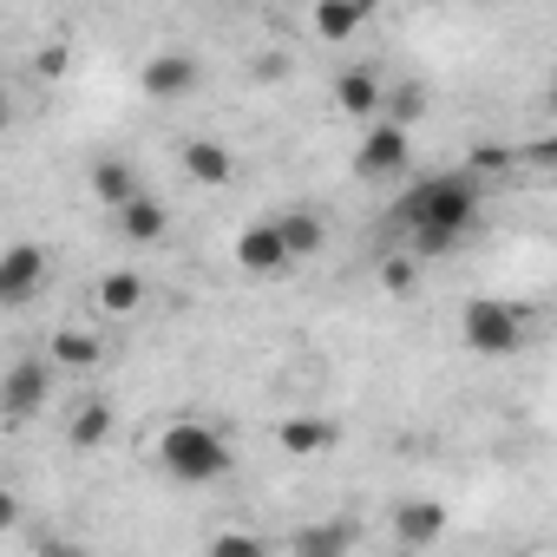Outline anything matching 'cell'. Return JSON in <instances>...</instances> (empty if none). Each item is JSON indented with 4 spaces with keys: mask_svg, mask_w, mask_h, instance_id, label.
Wrapping results in <instances>:
<instances>
[{
    "mask_svg": "<svg viewBox=\"0 0 557 557\" xmlns=\"http://www.w3.org/2000/svg\"><path fill=\"white\" fill-rule=\"evenodd\" d=\"M400 223L413 236V256H446L479 223V171H433L407 190Z\"/></svg>",
    "mask_w": 557,
    "mask_h": 557,
    "instance_id": "6da1fadb",
    "label": "cell"
},
{
    "mask_svg": "<svg viewBox=\"0 0 557 557\" xmlns=\"http://www.w3.org/2000/svg\"><path fill=\"white\" fill-rule=\"evenodd\" d=\"M158 466L177 479V485H210L230 472V440L203 420H177L158 433Z\"/></svg>",
    "mask_w": 557,
    "mask_h": 557,
    "instance_id": "7a4b0ae2",
    "label": "cell"
},
{
    "mask_svg": "<svg viewBox=\"0 0 557 557\" xmlns=\"http://www.w3.org/2000/svg\"><path fill=\"white\" fill-rule=\"evenodd\" d=\"M524 329H531V315L511 309V302H498V296H472V302L459 309V335H466V348L485 355V361L518 355V348H524Z\"/></svg>",
    "mask_w": 557,
    "mask_h": 557,
    "instance_id": "3957f363",
    "label": "cell"
},
{
    "mask_svg": "<svg viewBox=\"0 0 557 557\" xmlns=\"http://www.w3.org/2000/svg\"><path fill=\"white\" fill-rule=\"evenodd\" d=\"M407 158H413L407 125H400V119H368V138H361V151H355V171H361V177H400Z\"/></svg>",
    "mask_w": 557,
    "mask_h": 557,
    "instance_id": "277c9868",
    "label": "cell"
},
{
    "mask_svg": "<svg viewBox=\"0 0 557 557\" xmlns=\"http://www.w3.org/2000/svg\"><path fill=\"white\" fill-rule=\"evenodd\" d=\"M296 256H289V236L283 223H243L236 230V269L243 275H283Z\"/></svg>",
    "mask_w": 557,
    "mask_h": 557,
    "instance_id": "5b68a950",
    "label": "cell"
},
{
    "mask_svg": "<svg viewBox=\"0 0 557 557\" xmlns=\"http://www.w3.org/2000/svg\"><path fill=\"white\" fill-rule=\"evenodd\" d=\"M47 400H53V368L47 361H14L8 381H0V407H8V420H34Z\"/></svg>",
    "mask_w": 557,
    "mask_h": 557,
    "instance_id": "8992f818",
    "label": "cell"
},
{
    "mask_svg": "<svg viewBox=\"0 0 557 557\" xmlns=\"http://www.w3.org/2000/svg\"><path fill=\"white\" fill-rule=\"evenodd\" d=\"M335 106L348 112V119H381V106H387V86H381V73L374 66H348V73H335Z\"/></svg>",
    "mask_w": 557,
    "mask_h": 557,
    "instance_id": "52a82bcc",
    "label": "cell"
},
{
    "mask_svg": "<svg viewBox=\"0 0 557 557\" xmlns=\"http://www.w3.org/2000/svg\"><path fill=\"white\" fill-rule=\"evenodd\" d=\"M335 420H322V413H289L283 426H275V446L283 453H296V459H322V453H335Z\"/></svg>",
    "mask_w": 557,
    "mask_h": 557,
    "instance_id": "ba28073f",
    "label": "cell"
},
{
    "mask_svg": "<svg viewBox=\"0 0 557 557\" xmlns=\"http://www.w3.org/2000/svg\"><path fill=\"white\" fill-rule=\"evenodd\" d=\"M40 275H47L40 243H14L8 256H0V302H27L40 289Z\"/></svg>",
    "mask_w": 557,
    "mask_h": 557,
    "instance_id": "9c48e42d",
    "label": "cell"
},
{
    "mask_svg": "<svg viewBox=\"0 0 557 557\" xmlns=\"http://www.w3.org/2000/svg\"><path fill=\"white\" fill-rule=\"evenodd\" d=\"M138 86H145L151 99H184V92L197 86V60H190V53H151V60L138 66Z\"/></svg>",
    "mask_w": 557,
    "mask_h": 557,
    "instance_id": "30bf717a",
    "label": "cell"
},
{
    "mask_svg": "<svg viewBox=\"0 0 557 557\" xmlns=\"http://www.w3.org/2000/svg\"><path fill=\"white\" fill-rule=\"evenodd\" d=\"M446 537V505H433V498H400L394 505V544H440Z\"/></svg>",
    "mask_w": 557,
    "mask_h": 557,
    "instance_id": "8fae6325",
    "label": "cell"
},
{
    "mask_svg": "<svg viewBox=\"0 0 557 557\" xmlns=\"http://www.w3.org/2000/svg\"><path fill=\"white\" fill-rule=\"evenodd\" d=\"M92 302H99V315H138L145 309V275L138 269H106L92 283Z\"/></svg>",
    "mask_w": 557,
    "mask_h": 557,
    "instance_id": "7c38bea8",
    "label": "cell"
},
{
    "mask_svg": "<svg viewBox=\"0 0 557 557\" xmlns=\"http://www.w3.org/2000/svg\"><path fill=\"white\" fill-rule=\"evenodd\" d=\"M112 400L106 394H86L79 407H73V420H66V440H73V453H92V446H106L112 440Z\"/></svg>",
    "mask_w": 557,
    "mask_h": 557,
    "instance_id": "4fadbf2b",
    "label": "cell"
},
{
    "mask_svg": "<svg viewBox=\"0 0 557 557\" xmlns=\"http://www.w3.org/2000/svg\"><path fill=\"white\" fill-rule=\"evenodd\" d=\"M119 230H125V243H164V236H171V210H164L151 190H138V197L119 210Z\"/></svg>",
    "mask_w": 557,
    "mask_h": 557,
    "instance_id": "5bb4252c",
    "label": "cell"
},
{
    "mask_svg": "<svg viewBox=\"0 0 557 557\" xmlns=\"http://www.w3.org/2000/svg\"><path fill=\"white\" fill-rule=\"evenodd\" d=\"M368 14H374V0H315V34L322 40H355L361 27H368Z\"/></svg>",
    "mask_w": 557,
    "mask_h": 557,
    "instance_id": "9a60e30c",
    "label": "cell"
},
{
    "mask_svg": "<svg viewBox=\"0 0 557 557\" xmlns=\"http://www.w3.org/2000/svg\"><path fill=\"white\" fill-rule=\"evenodd\" d=\"M230 171H236V164H230V151H223L216 138H190V145H184V177H190V184L223 190V184H230Z\"/></svg>",
    "mask_w": 557,
    "mask_h": 557,
    "instance_id": "2e32d148",
    "label": "cell"
},
{
    "mask_svg": "<svg viewBox=\"0 0 557 557\" xmlns=\"http://www.w3.org/2000/svg\"><path fill=\"white\" fill-rule=\"evenodd\" d=\"M47 348H53V368H73V374L106 361V335H92V329H53Z\"/></svg>",
    "mask_w": 557,
    "mask_h": 557,
    "instance_id": "e0dca14e",
    "label": "cell"
},
{
    "mask_svg": "<svg viewBox=\"0 0 557 557\" xmlns=\"http://www.w3.org/2000/svg\"><path fill=\"white\" fill-rule=\"evenodd\" d=\"M138 190H145V184H138V171H132L125 158H99V164H92V197H99L106 210H125Z\"/></svg>",
    "mask_w": 557,
    "mask_h": 557,
    "instance_id": "ac0fdd59",
    "label": "cell"
},
{
    "mask_svg": "<svg viewBox=\"0 0 557 557\" xmlns=\"http://www.w3.org/2000/svg\"><path fill=\"white\" fill-rule=\"evenodd\" d=\"M283 223V236H289V256L302 262V256H322V243H329V223L315 216V210H289V216H275Z\"/></svg>",
    "mask_w": 557,
    "mask_h": 557,
    "instance_id": "d6986e66",
    "label": "cell"
},
{
    "mask_svg": "<svg viewBox=\"0 0 557 557\" xmlns=\"http://www.w3.org/2000/svg\"><path fill=\"white\" fill-rule=\"evenodd\" d=\"M348 544H355V537H348L342 524H322V531H302V537H296V550H302V557H342Z\"/></svg>",
    "mask_w": 557,
    "mask_h": 557,
    "instance_id": "ffe728a7",
    "label": "cell"
},
{
    "mask_svg": "<svg viewBox=\"0 0 557 557\" xmlns=\"http://www.w3.org/2000/svg\"><path fill=\"white\" fill-rule=\"evenodd\" d=\"M66 66H73V47H66V40H53V47L34 53V73H40V79H66Z\"/></svg>",
    "mask_w": 557,
    "mask_h": 557,
    "instance_id": "44dd1931",
    "label": "cell"
},
{
    "mask_svg": "<svg viewBox=\"0 0 557 557\" xmlns=\"http://www.w3.org/2000/svg\"><path fill=\"white\" fill-rule=\"evenodd\" d=\"M249 550H262L256 531H216V537H210V557H249Z\"/></svg>",
    "mask_w": 557,
    "mask_h": 557,
    "instance_id": "7402d4cb",
    "label": "cell"
},
{
    "mask_svg": "<svg viewBox=\"0 0 557 557\" xmlns=\"http://www.w3.org/2000/svg\"><path fill=\"white\" fill-rule=\"evenodd\" d=\"M413 275H420V269H413L407 256H387V262H381V289H387V296H407Z\"/></svg>",
    "mask_w": 557,
    "mask_h": 557,
    "instance_id": "603a6c76",
    "label": "cell"
},
{
    "mask_svg": "<svg viewBox=\"0 0 557 557\" xmlns=\"http://www.w3.org/2000/svg\"><path fill=\"white\" fill-rule=\"evenodd\" d=\"M420 112H426V92H420V86H400V92H394V119H400V125H413Z\"/></svg>",
    "mask_w": 557,
    "mask_h": 557,
    "instance_id": "cb8c5ba5",
    "label": "cell"
},
{
    "mask_svg": "<svg viewBox=\"0 0 557 557\" xmlns=\"http://www.w3.org/2000/svg\"><path fill=\"white\" fill-rule=\"evenodd\" d=\"M524 158H531V164H544V171H557V138H537Z\"/></svg>",
    "mask_w": 557,
    "mask_h": 557,
    "instance_id": "d4e9b609",
    "label": "cell"
},
{
    "mask_svg": "<svg viewBox=\"0 0 557 557\" xmlns=\"http://www.w3.org/2000/svg\"><path fill=\"white\" fill-rule=\"evenodd\" d=\"M289 73V60L283 53H269V60H256V79H283Z\"/></svg>",
    "mask_w": 557,
    "mask_h": 557,
    "instance_id": "484cf974",
    "label": "cell"
},
{
    "mask_svg": "<svg viewBox=\"0 0 557 557\" xmlns=\"http://www.w3.org/2000/svg\"><path fill=\"white\" fill-rule=\"evenodd\" d=\"M550 112H557V79H550Z\"/></svg>",
    "mask_w": 557,
    "mask_h": 557,
    "instance_id": "4316f807",
    "label": "cell"
},
{
    "mask_svg": "<svg viewBox=\"0 0 557 557\" xmlns=\"http://www.w3.org/2000/svg\"><path fill=\"white\" fill-rule=\"evenodd\" d=\"M374 8H381V0H374Z\"/></svg>",
    "mask_w": 557,
    "mask_h": 557,
    "instance_id": "83f0119b",
    "label": "cell"
}]
</instances>
